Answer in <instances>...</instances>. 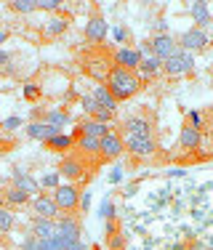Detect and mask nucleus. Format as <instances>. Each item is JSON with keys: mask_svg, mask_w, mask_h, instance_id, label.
I'll return each mask as SVG.
<instances>
[{"mask_svg": "<svg viewBox=\"0 0 213 250\" xmlns=\"http://www.w3.org/2000/svg\"><path fill=\"white\" fill-rule=\"evenodd\" d=\"M141 88V77L131 72V69H120V67H112L109 75H106V91L115 96V101L123 99H131L139 93Z\"/></svg>", "mask_w": 213, "mask_h": 250, "instance_id": "1", "label": "nucleus"}, {"mask_svg": "<svg viewBox=\"0 0 213 250\" xmlns=\"http://www.w3.org/2000/svg\"><path fill=\"white\" fill-rule=\"evenodd\" d=\"M53 202L62 213H75L80 208V192L75 184H59L53 189Z\"/></svg>", "mask_w": 213, "mask_h": 250, "instance_id": "2", "label": "nucleus"}, {"mask_svg": "<svg viewBox=\"0 0 213 250\" xmlns=\"http://www.w3.org/2000/svg\"><path fill=\"white\" fill-rule=\"evenodd\" d=\"M163 69H165L168 75H184V72H192V69H194V56H192L189 51H181V48H179L170 59H165V62H163Z\"/></svg>", "mask_w": 213, "mask_h": 250, "instance_id": "3", "label": "nucleus"}, {"mask_svg": "<svg viewBox=\"0 0 213 250\" xmlns=\"http://www.w3.org/2000/svg\"><path fill=\"white\" fill-rule=\"evenodd\" d=\"M123 144H126V149L131 152L133 157H152L155 149H157V144H155L152 136H126Z\"/></svg>", "mask_w": 213, "mask_h": 250, "instance_id": "4", "label": "nucleus"}, {"mask_svg": "<svg viewBox=\"0 0 213 250\" xmlns=\"http://www.w3.org/2000/svg\"><path fill=\"white\" fill-rule=\"evenodd\" d=\"M179 48L181 51H189V53H194V51H203L205 45H208V35H205V29H200V27H192V29H187L184 35H181L179 40Z\"/></svg>", "mask_w": 213, "mask_h": 250, "instance_id": "5", "label": "nucleus"}, {"mask_svg": "<svg viewBox=\"0 0 213 250\" xmlns=\"http://www.w3.org/2000/svg\"><path fill=\"white\" fill-rule=\"evenodd\" d=\"M56 240H80V218L75 213H62L56 224Z\"/></svg>", "mask_w": 213, "mask_h": 250, "instance_id": "6", "label": "nucleus"}, {"mask_svg": "<svg viewBox=\"0 0 213 250\" xmlns=\"http://www.w3.org/2000/svg\"><path fill=\"white\" fill-rule=\"evenodd\" d=\"M123 152H126V144H123V136H120V133H115V130H109V133H106L104 139L99 141V154H104L106 160L120 157Z\"/></svg>", "mask_w": 213, "mask_h": 250, "instance_id": "7", "label": "nucleus"}, {"mask_svg": "<svg viewBox=\"0 0 213 250\" xmlns=\"http://www.w3.org/2000/svg\"><path fill=\"white\" fill-rule=\"evenodd\" d=\"M32 210H35V218H48V221L62 216V210L56 208V202H53V197H48V194H35Z\"/></svg>", "mask_w": 213, "mask_h": 250, "instance_id": "8", "label": "nucleus"}, {"mask_svg": "<svg viewBox=\"0 0 213 250\" xmlns=\"http://www.w3.org/2000/svg\"><path fill=\"white\" fill-rule=\"evenodd\" d=\"M149 45H152V53H155L160 62L170 59L176 51H179V43H176V38H170V35H157Z\"/></svg>", "mask_w": 213, "mask_h": 250, "instance_id": "9", "label": "nucleus"}, {"mask_svg": "<svg viewBox=\"0 0 213 250\" xmlns=\"http://www.w3.org/2000/svg\"><path fill=\"white\" fill-rule=\"evenodd\" d=\"M106 32H109V27H106L104 16L93 14L91 19L85 21V38L91 40V43H102V40H106Z\"/></svg>", "mask_w": 213, "mask_h": 250, "instance_id": "10", "label": "nucleus"}, {"mask_svg": "<svg viewBox=\"0 0 213 250\" xmlns=\"http://www.w3.org/2000/svg\"><path fill=\"white\" fill-rule=\"evenodd\" d=\"M139 62H141V56H139V51H133V48H120L115 53V67H120V69L136 72V69H139Z\"/></svg>", "mask_w": 213, "mask_h": 250, "instance_id": "11", "label": "nucleus"}, {"mask_svg": "<svg viewBox=\"0 0 213 250\" xmlns=\"http://www.w3.org/2000/svg\"><path fill=\"white\" fill-rule=\"evenodd\" d=\"M93 101H96L99 106H102V109H106V112H112V115H115V109H117V101H115V96H112L109 91H106V85H96L93 88Z\"/></svg>", "mask_w": 213, "mask_h": 250, "instance_id": "12", "label": "nucleus"}, {"mask_svg": "<svg viewBox=\"0 0 213 250\" xmlns=\"http://www.w3.org/2000/svg\"><path fill=\"white\" fill-rule=\"evenodd\" d=\"M56 133H62V130L51 128V125H45V123H29L27 125V136L29 139H38V141H48Z\"/></svg>", "mask_w": 213, "mask_h": 250, "instance_id": "13", "label": "nucleus"}, {"mask_svg": "<svg viewBox=\"0 0 213 250\" xmlns=\"http://www.w3.org/2000/svg\"><path fill=\"white\" fill-rule=\"evenodd\" d=\"M78 133H83V136H91V139H99L102 141L106 133H109V125H104V123H96V120H85L78 128ZM75 133V136H78Z\"/></svg>", "mask_w": 213, "mask_h": 250, "instance_id": "14", "label": "nucleus"}, {"mask_svg": "<svg viewBox=\"0 0 213 250\" xmlns=\"http://www.w3.org/2000/svg\"><path fill=\"white\" fill-rule=\"evenodd\" d=\"M32 234L40 237V240H53V237H56V224L48 221V218H35L32 221Z\"/></svg>", "mask_w": 213, "mask_h": 250, "instance_id": "15", "label": "nucleus"}, {"mask_svg": "<svg viewBox=\"0 0 213 250\" xmlns=\"http://www.w3.org/2000/svg\"><path fill=\"white\" fill-rule=\"evenodd\" d=\"M62 176L64 178H69V181H75V178H80L83 173H85V168H83V163L78 157H64V163H62Z\"/></svg>", "mask_w": 213, "mask_h": 250, "instance_id": "16", "label": "nucleus"}, {"mask_svg": "<svg viewBox=\"0 0 213 250\" xmlns=\"http://www.w3.org/2000/svg\"><path fill=\"white\" fill-rule=\"evenodd\" d=\"M126 136H152V123L144 120V117H131L126 123Z\"/></svg>", "mask_w": 213, "mask_h": 250, "instance_id": "17", "label": "nucleus"}, {"mask_svg": "<svg viewBox=\"0 0 213 250\" xmlns=\"http://www.w3.org/2000/svg\"><path fill=\"white\" fill-rule=\"evenodd\" d=\"M200 141H203V136H200L197 128H189V125H184V128H181L179 144L184 146V149H194V146H200Z\"/></svg>", "mask_w": 213, "mask_h": 250, "instance_id": "18", "label": "nucleus"}, {"mask_svg": "<svg viewBox=\"0 0 213 250\" xmlns=\"http://www.w3.org/2000/svg\"><path fill=\"white\" fill-rule=\"evenodd\" d=\"M16 189H21L24 194H38L40 192V184L35 181V178H29V176H24V173H19L16 170V184H14Z\"/></svg>", "mask_w": 213, "mask_h": 250, "instance_id": "19", "label": "nucleus"}, {"mask_svg": "<svg viewBox=\"0 0 213 250\" xmlns=\"http://www.w3.org/2000/svg\"><path fill=\"white\" fill-rule=\"evenodd\" d=\"M45 146H48V149H53V152H67L69 146H72V136H67V133H56L53 139L45 141Z\"/></svg>", "mask_w": 213, "mask_h": 250, "instance_id": "20", "label": "nucleus"}, {"mask_svg": "<svg viewBox=\"0 0 213 250\" xmlns=\"http://www.w3.org/2000/svg\"><path fill=\"white\" fill-rule=\"evenodd\" d=\"M192 19L197 21V27H200V29H203V27L211 21V11H208V5H205V3H192Z\"/></svg>", "mask_w": 213, "mask_h": 250, "instance_id": "21", "label": "nucleus"}, {"mask_svg": "<svg viewBox=\"0 0 213 250\" xmlns=\"http://www.w3.org/2000/svg\"><path fill=\"white\" fill-rule=\"evenodd\" d=\"M64 123H69V115L64 109H53L45 115V125H51V128H56V130H62Z\"/></svg>", "mask_w": 213, "mask_h": 250, "instance_id": "22", "label": "nucleus"}, {"mask_svg": "<svg viewBox=\"0 0 213 250\" xmlns=\"http://www.w3.org/2000/svg\"><path fill=\"white\" fill-rule=\"evenodd\" d=\"M139 69H141L144 75H157L160 69H163V62H160L157 56H144V59L139 62Z\"/></svg>", "mask_w": 213, "mask_h": 250, "instance_id": "23", "label": "nucleus"}, {"mask_svg": "<svg viewBox=\"0 0 213 250\" xmlns=\"http://www.w3.org/2000/svg\"><path fill=\"white\" fill-rule=\"evenodd\" d=\"M75 139H78V149L80 152H85V154H96L99 152V139H91V136H83V133H78Z\"/></svg>", "mask_w": 213, "mask_h": 250, "instance_id": "24", "label": "nucleus"}, {"mask_svg": "<svg viewBox=\"0 0 213 250\" xmlns=\"http://www.w3.org/2000/svg\"><path fill=\"white\" fill-rule=\"evenodd\" d=\"M21 250H51V240H40V237L29 234L21 242Z\"/></svg>", "mask_w": 213, "mask_h": 250, "instance_id": "25", "label": "nucleus"}, {"mask_svg": "<svg viewBox=\"0 0 213 250\" xmlns=\"http://www.w3.org/2000/svg\"><path fill=\"white\" fill-rule=\"evenodd\" d=\"M14 221H16L14 213H11L8 208H0V231H3V234L14 229Z\"/></svg>", "mask_w": 213, "mask_h": 250, "instance_id": "26", "label": "nucleus"}, {"mask_svg": "<svg viewBox=\"0 0 213 250\" xmlns=\"http://www.w3.org/2000/svg\"><path fill=\"white\" fill-rule=\"evenodd\" d=\"M11 8H14L16 14H32V11L38 8V3H35V0H14Z\"/></svg>", "mask_w": 213, "mask_h": 250, "instance_id": "27", "label": "nucleus"}, {"mask_svg": "<svg viewBox=\"0 0 213 250\" xmlns=\"http://www.w3.org/2000/svg\"><path fill=\"white\" fill-rule=\"evenodd\" d=\"M5 197H8V202H14V205H24V202L29 200V194H24L21 189H16V187H11L8 192H5Z\"/></svg>", "mask_w": 213, "mask_h": 250, "instance_id": "28", "label": "nucleus"}, {"mask_svg": "<svg viewBox=\"0 0 213 250\" xmlns=\"http://www.w3.org/2000/svg\"><path fill=\"white\" fill-rule=\"evenodd\" d=\"M106 250H126V240H123V234H109L106 237Z\"/></svg>", "mask_w": 213, "mask_h": 250, "instance_id": "29", "label": "nucleus"}, {"mask_svg": "<svg viewBox=\"0 0 213 250\" xmlns=\"http://www.w3.org/2000/svg\"><path fill=\"white\" fill-rule=\"evenodd\" d=\"M67 29V21L64 19H51L48 21V35H62Z\"/></svg>", "mask_w": 213, "mask_h": 250, "instance_id": "30", "label": "nucleus"}, {"mask_svg": "<svg viewBox=\"0 0 213 250\" xmlns=\"http://www.w3.org/2000/svg\"><path fill=\"white\" fill-rule=\"evenodd\" d=\"M83 109H85L88 115H93V117H96V112L102 109V106H99L96 101H93V96H83Z\"/></svg>", "mask_w": 213, "mask_h": 250, "instance_id": "31", "label": "nucleus"}, {"mask_svg": "<svg viewBox=\"0 0 213 250\" xmlns=\"http://www.w3.org/2000/svg\"><path fill=\"white\" fill-rule=\"evenodd\" d=\"M38 8L40 11H59V8H62V3H59V0H40Z\"/></svg>", "mask_w": 213, "mask_h": 250, "instance_id": "32", "label": "nucleus"}, {"mask_svg": "<svg viewBox=\"0 0 213 250\" xmlns=\"http://www.w3.org/2000/svg\"><path fill=\"white\" fill-rule=\"evenodd\" d=\"M102 216L106 218V221H115V205H112V202H104V210H102Z\"/></svg>", "mask_w": 213, "mask_h": 250, "instance_id": "33", "label": "nucleus"}, {"mask_svg": "<svg viewBox=\"0 0 213 250\" xmlns=\"http://www.w3.org/2000/svg\"><path fill=\"white\" fill-rule=\"evenodd\" d=\"M24 96H27L29 101H32V99H38V96H40V91H38L35 85H27V88H24Z\"/></svg>", "mask_w": 213, "mask_h": 250, "instance_id": "34", "label": "nucleus"}, {"mask_svg": "<svg viewBox=\"0 0 213 250\" xmlns=\"http://www.w3.org/2000/svg\"><path fill=\"white\" fill-rule=\"evenodd\" d=\"M3 125H5V128H8V130H11V128H19V125H21V120H19V117H8V120H5Z\"/></svg>", "mask_w": 213, "mask_h": 250, "instance_id": "35", "label": "nucleus"}, {"mask_svg": "<svg viewBox=\"0 0 213 250\" xmlns=\"http://www.w3.org/2000/svg\"><path fill=\"white\" fill-rule=\"evenodd\" d=\"M43 184H45V187H53V189H56V187H59V176H45Z\"/></svg>", "mask_w": 213, "mask_h": 250, "instance_id": "36", "label": "nucleus"}, {"mask_svg": "<svg viewBox=\"0 0 213 250\" xmlns=\"http://www.w3.org/2000/svg\"><path fill=\"white\" fill-rule=\"evenodd\" d=\"M115 35H117V40H126V29H123V27H117Z\"/></svg>", "mask_w": 213, "mask_h": 250, "instance_id": "37", "label": "nucleus"}, {"mask_svg": "<svg viewBox=\"0 0 213 250\" xmlns=\"http://www.w3.org/2000/svg\"><path fill=\"white\" fill-rule=\"evenodd\" d=\"M5 40H8V29H0V45H3Z\"/></svg>", "mask_w": 213, "mask_h": 250, "instance_id": "38", "label": "nucleus"}, {"mask_svg": "<svg viewBox=\"0 0 213 250\" xmlns=\"http://www.w3.org/2000/svg\"><path fill=\"white\" fill-rule=\"evenodd\" d=\"M8 59H11L8 53H5V51H0V64H5V62H8Z\"/></svg>", "mask_w": 213, "mask_h": 250, "instance_id": "39", "label": "nucleus"}, {"mask_svg": "<svg viewBox=\"0 0 213 250\" xmlns=\"http://www.w3.org/2000/svg\"><path fill=\"white\" fill-rule=\"evenodd\" d=\"M0 234H3V231H0Z\"/></svg>", "mask_w": 213, "mask_h": 250, "instance_id": "40", "label": "nucleus"}]
</instances>
